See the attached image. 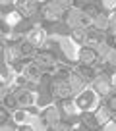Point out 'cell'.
<instances>
[{
  "label": "cell",
  "mask_w": 116,
  "mask_h": 131,
  "mask_svg": "<svg viewBox=\"0 0 116 131\" xmlns=\"http://www.w3.org/2000/svg\"><path fill=\"white\" fill-rule=\"evenodd\" d=\"M85 14H89V16H99V8H97L95 4H85Z\"/></svg>",
  "instance_id": "4fadbf2b"
},
{
  "label": "cell",
  "mask_w": 116,
  "mask_h": 131,
  "mask_svg": "<svg viewBox=\"0 0 116 131\" xmlns=\"http://www.w3.org/2000/svg\"><path fill=\"white\" fill-rule=\"evenodd\" d=\"M17 50H20V54H21V56H29V54L33 52V46L29 45V42H21Z\"/></svg>",
  "instance_id": "30bf717a"
},
{
  "label": "cell",
  "mask_w": 116,
  "mask_h": 131,
  "mask_svg": "<svg viewBox=\"0 0 116 131\" xmlns=\"http://www.w3.org/2000/svg\"><path fill=\"white\" fill-rule=\"evenodd\" d=\"M6 119H8V114H6V110H0V122L6 123Z\"/></svg>",
  "instance_id": "7402d4cb"
},
{
  "label": "cell",
  "mask_w": 116,
  "mask_h": 131,
  "mask_svg": "<svg viewBox=\"0 0 116 131\" xmlns=\"http://www.w3.org/2000/svg\"><path fill=\"white\" fill-rule=\"evenodd\" d=\"M74 41H78V42H81V41H85V33L81 31V29H74Z\"/></svg>",
  "instance_id": "9a60e30c"
},
{
  "label": "cell",
  "mask_w": 116,
  "mask_h": 131,
  "mask_svg": "<svg viewBox=\"0 0 116 131\" xmlns=\"http://www.w3.org/2000/svg\"><path fill=\"white\" fill-rule=\"evenodd\" d=\"M54 60H56V56H54L52 52H39L37 54V64L41 66V68H50V66H54Z\"/></svg>",
  "instance_id": "7a4b0ae2"
},
{
  "label": "cell",
  "mask_w": 116,
  "mask_h": 131,
  "mask_svg": "<svg viewBox=\"0 0 116 131\" xmlns=\"http://www.w3.org/2000/svg\"><path fill=\"white\" fill-rule=\"evenodd\" d=\"M107 106H108V110H110L112 114L116 116V94H112V96L108 98V102H107Z\"/></svg>",
  "instance_id": "5bb4252c"
},
{
  "label": "cell",
  "mask_w": 116,
  "mask_h": 131,
  "mask_svg": "<svg viewBox=\"0 0 116 131\" xmlns=\"http://www.w3.org/2000/svg\"><path fill=\"white\" fill-rule=\"evenodd\" d=\"M68 81H70V87H72V89H79V87H81V79H79L78 75H70V77H68Z\"/></svg>",
  "instance_id": "8fae6325"
},
{
  "label": "cell",
  "mask_w": 116,
  "mask_h": 131,
  "mask_svg": "<svg viewBox=\"0 0 116 131\" xmlns=\"http://www.w3.org/2000/svg\"><path fill=\"white\" fill-rule=\"evenodd\" d=\"M95 23H97V27L104 29V27H107V25H108V19H107V17L103 16V14H99V16L95 17Z\"/></svg>",
  "instance_id": "7c38bea8"
},
{
  "label": "cell",
  "mask_w": 116,
  "mask_h": 131,
  "mask_svg": "<svg viewBox=\"0 0 116 131\" xmlns=\"http://www.w3.org/2000/svg\"><path fill=\"white\" fill-rule=\"evenodd\" d=\"M81 60H83V64H91V62H95L97 60L95 50H93V48H83L81 50Z\"/></svg>",
  "instance_id": "8992f818"
},
{
  "label": "cell",
  "mask_w": 116,
  "mask_h": 131,
  "mask_svg": "<svg viewBox=\"0 0 116 131\" xmlns=\"http://www.w3.org/2000/svg\"><path fill=\"white\" fill-rule=\"evenodd\" d=\"M97 91L99 93H108V85L104 81H97Z\"/></svg>",
  "instance_id": "e0dca14e"
},
{
  "label": "cell",
  "mask_w": 116,
  "mask_h": 131,
  "mask_svg": "<svg viewBox=\"0 0 116 131\" xmlns=\"http://www.w3.org/2000/svg\"><path fill=\"white\" fill-rule=\"evenodd\" d=\"M79 73H81L83 77H87V79H93V77H95V71H93L87 64H81V66H79Z\"/></svg>",
  "instance_id": "ba28073f"
},
{
  "label": "cell",
  "mask_w": 116,
  "mask_h": 131,
  "mask_svg": "<svg viewBox=\"0 0 116 131\" xmlns=\"http://www.w3.org/2000/svg\"><path fill=\"white\" fill-rule=\"evenodd\" d=\"M27 73H29V77H39V68L37 66H29Z\"/></svg>",
  "instance_id": "2e32d148"
},
{
  "label": "cell",
  "mask_w": 116,
  "mask_h": 131,
  "mask_svg": "<svg viewBox=\"0 0 116 131\" xmlns=\"http://www.w3.org/2000/svg\"><path fill=\"white\" fill-rule=\"evenodd\" d=\"M16 96H17V102H20V104H23V106H27V104H31V102H33V96H31V94H29L27 91H20V93H17Z\"/></svg>",
  "instance_id": "52a82bcc"
},
{
  "label": "cell",
  "mask_w": 116,
  "mask_h": 131,
  "mask_svg": "<svg viewBox=\"0 0 116 131\" xmlns=\"http://www.w3.org/2000/svg\"><path fill=\"white\" fill-rule=\"evenodd\" d=\"M68 77H70V71L68 70H60L56 73V79H68Z\"/></svg>",
  "instance_id": "d6986e66"
},
{
  "label": "cell",
  "mask_w": 116,
  "mask_h": 131,
  "mask_svg": "<svg viewBox=\"0 0 116 131\" xmlns=\"http://www.w3.org/2000/svg\"><path fill=\"white\" fill-rule=\"evenodd\" d=\"M17 10L23 16H29V14L35 12V2H17Z\"/></svg>",
  "instance_id": "5b68a950"
},
{
  "label": "cell",
  "mask_w": 116,
  "mask_h": 131,
  "mask_svg": "<svg viewBox=\"0 0 116 131\" xmlns=\"http://www.w3.org/2000/svg\"><path fill=\"white\" fill-rule=\"evenodd\" d=\"M107 119V110L104 108H99V112H97V122H104Z\"/></svg>",
  "instance_id": "ac0fdd59"
},
{
  "label": "cell",
  "mask_w": 116,
  "mask_h": 131,
  "mask_svg": "<svg viewBox=\"0 0 116 131\" xmlns=\"http://www.w3.org/2000/svg\"><path fill=\"white\" fill-rule=\"evenodd\" d=\"M93 102V93L91 91H85V93H81V96L78 98V106L79 108H89V104Z\"/></svg>",
  "instance_id": "277c9868"
},
{
  "label": "cell",
  "mask_w": 116,
  "mask_h": 131,
  "mask_svg": "<svg viewBox=\"0 0 116 131\" xmlns=\"http://www.w3.org/2000/svg\"><path fill=\"white\" fill-rule=\"evenodd\" d=\"M16 102H17V98H14V96H6L4 98V104H6V106H14Z\"/></svg>",
  "instance_id": "ffe728a7"
},
{
  "label": "cell",
  "mask_w": 116,
  "mask_h": 131,
  "mask_svg": "<svg viewBox=\"0 0 116 131\" xmlns=\"http://www.w3.org/2000/svg\"><path fill=\"white\" fill-rule=\"evenodd\" d=\"M45 119H46V123H50V125H56L58 123V112L56 110H49L46 116H45Z\"/></svg>",
  "instance_id": "9c48e42d"
},
{
  "label": "cell",
  "mask_w": 116,
  "mask_h": 131,
  "mask_svg": "<svg viewBox=\"0 0 116 131\" xmlns=\"http://www.w3.org/2000/svg\"><path fill=\"white\" fill-rule=\"evenodd\" d=\"M31 41H33V42H39V41H41V33L33 31V33H31Z\"/></svg>",
  "instance_id": "44dd1931"
},
{
  "label": "cell",
  "mask_w": 116,
  "mask_h": 131,
  "mask_svg": "<svg viewBox=\"0 0 116 131\" xmlns=\"http://www.w3.org/2000/svg\"><path fill=\"white\" fill-rule=\"evenodd\" d=\"M110 79H112V83L116 85V73H112V77H110Z\"/></svg>",
  "instance_id": "cb8c5ba5"
},
{
  "label": "cell",
  "mask_w": 116,
  "mask_h": 131,
  "mask_svg": "<svg viewBox=\"0 0 116 131\" xmlns=\"http://www.w3.org/2000/svg\"><path fill=\"white\" fill-rule=\"evenodd\" d=\"M107 42H108L110 46H116V39H114V37H108V39H107Z\"/></svg>",
  "instance_id": "603a6c76"
},
{
  "label": "cell",
  "mask_w": 116,
  "mask_h": 131,
  "mask_svg": "<svg viewBox=\"0 0 116 131\" xmlns=\"http://www.w3.org/2000/svg\"><path fill=\"white\" fill-rule=\"evenodd\" d=\"M87 42L89 45H99V42H103V39H104V35L101 31H97V29H93V31H89L87 33Z\"/></svg>",
  "instance_id": "3957f363"
},
{
  "label": "cell",
  "mask_w": 116,
  "mask_h": 131,
  "mask_svg": "<svg viewBox=\"0 0 116 131\" xmlns=\"http://www.w3.org/2000/svg\"><path fill=\"white\" fill-rule=\"evenodd\" d=\"M49 93L52 94V96H56V98H68L70 96V93H72V87H70V83H66V81H62V79H54L52 83H50V87H49Z\"/></svg>",
  "instance_id": "6da1fadb"
}]
</instances>
